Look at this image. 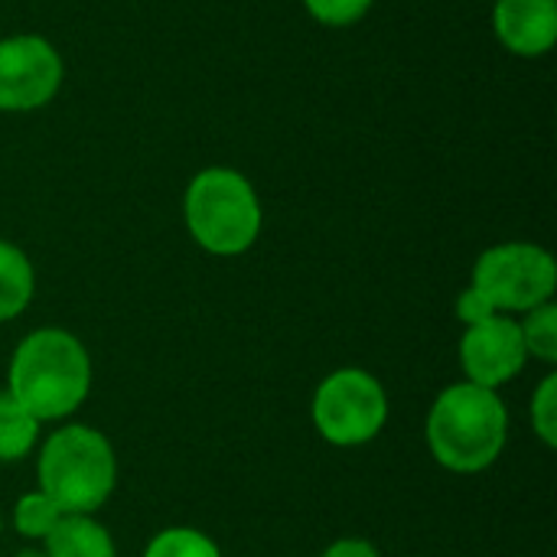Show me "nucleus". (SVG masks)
<instances>
[{"label": "nucleus", "instance_id": "nucleus-13", "mask_svg": "<svg viewBox=\"0 0 557 557\" xmlns=\"http://www.w3.org/2000/svg\"><path fill=\"white\" fill-rule=\"evenodd\" d=\"M522 330V343L529 359H539L545 366L557 362V307L548 300L535 310L525 313V320H519Z\"/></svg>", "mask_w": 557, "mask_h": 557}, {"label": "nucleus", "instance_id": "nucleus-5", "mask_svg": "<svg viewBox=\"0 0 557 557\" xmlns=\"http://www.w3.org/2000/svg\"><path fill=\"white\" fill-rule=\"evenodd\" d=\"M310 414L326 444L362 447L382 434L388 421V395L372 372L346 366L317 385Z\"/></svg>", "mask_w": 557, "mask_h": 557}, {"label": "nucleus", "instance_id": "nucleus-3", "mask_svg": "<svg viewBox=\"0 0 557 557\" xmlns=\"http://www.w3.org/2000/svg\"><path fill=\"white\" fill-rule=\"evenodd\" d=\"M36 476L62 516H95L114 496L117 457L98 428L65 424L39 447Z\"/></svg>", "mask_w": 557, "mask_h": 557}, {"label": "nucleus", "instance_id": "nucleus-4", "mask_svg": "<svg viewBox=\"0 0 557 557\" xmlns=\"http://www.w3.org/2000/svg\"><path fill=\"white\" fill-rule=\"evenodd\" d=\"M183 219L193 242L215 258L245 255L261 235L258 193L228 166H209L193 176L183 196Z\"/></svg>", "mask_w": 557, "mask_h": 557}, {"label": "nucleus", "instance_id": "nucleus-11", "mask_svg": "<svg viewBox=\"0 0 557 557\" xmlns=\"http://www.w3.org/2000/svg\"><path fill=\"white\" fill-rule=\"evenodd\" d=\"M36 294V271L23 248L0 238V323L16 320Z\"/></svg>", "mask_w": 557, "mask_h": 557}, {"label": "nucleus", "instance_id": "nucleus-1", "mask_svg": "<svg viewBox=\"0 0 557 557\" xmlns=\"http://www.w3.org/2000/svg\"><path fill=\"white\" fill-rule=\"evenodd\" d=\"M7 392L39 421H62L91 392V359L78 336L59 326L33 330L10 356Z\"/></svg>", "mask_w": 557, "mask_h": 557}, {"label": "nucleus", "instance_id": "nucleus-15", "mask_svg": "<svg viewBox=\"0 0 557 557\" xmlns=\"http://www.w3.org/2000/svg\"><path fill=\"white\" fill-rule=\"evenodd\" d=\"M144 557H222V552L206 532L173 525V529H163L150 539Z\"/></svg>", "mask_w": 557, "mask_h": 557}, {"label": "nucleus", "instance_id": "nucleus-14", "mask_svg": "<svg viewBox=\"0 0 557 557\" xmlns=\"http://www.w3.org/2000/svg\"><path fill=\"white\" fill-rule=\"evenodd\" d=\"M62 519V509L42 493V490H33V493H23L16 499V509H13V529L29 539V542H42Z\"/></svg>", "mask_w": 557, "mask_h": 557}, {"label": "nucleus", "instance_id": "nucleus-18", "mask_svg": "<svg viewBox=\"0 0 557 557\" xmlns=\"http://www.w3.org/2000/svg\"><path fill=\"white\" fill-rule=\"evenodd\" d=\"M490 317H496V307L470 284L467 290H460V297H457V320L463 323V326H473V323H483V320H490Z\"/></svg>", "mask_w": 557, "mask_h": 557}, {"label": "nucleus", "instance_id": "nucleus-8", "mask_svg": "<svg viewBox=\"0 0 557 557\" xmlns=\"http://www.w3.org/2000/svg\"><path fill=\"white\" fill-rule=\"evenodd\" d=\"M525 362H529V352L522 343V330H519V320H512L509 313H496L483 323L467 326L460 339L463 375L467 382L480 388L499 392L516 375H522Z\"/></svg>", "mask_w": 557, "mask_h": 557}, {"label": "nucleus", "instance_id": "nucleus-17", "mask_svg": "<svg viewBox=\"0 0 557 557\" xmlns=\"http://www.w3.org/2000/svg\"><path fill=\"white\" fill-rule=\"evenodd\" d=\"M375 0H304L307 13L323 26H352L359 23Z\"/></svg>", "mask_w": 557, "mask_h": 557}, {"label": "nucleus", "instance_id": "nucleus-10", "mask_svg": "<svg viewBox=\"0 0 557 557\" xmlns=\"http://www.w3.org/2000/svg\"><path fill=\"white\" fill-rule=\"evenodd\" d=\"M46 557H114V539L95 516H62L42 539Z\"/></svg>", "mask_w": 557, "mask_h": 557}, {"label": "nucleus", "instance_id": "nucleus-16", "mask_svg": "<svg viewBox=\"0 0 557 557\" xmlns=\"http://www.w3.org/2000/svg\"><path fill=\"white\" fill-rule=\"evenodd\" d=\"M532 431L535 437L555 450L557 447V375H545L532 395Z\"/></svg>", "mask_w": 557, "mask_h": 557}, {"label": "nucleus", "instance_id": "nucleus-7", "mask_svg": "<svg viewBox=\"0 0 557 557\" xmlns=\"http://www.w3.org/2000/svg\"><path fill=\"white\" fill-rule=\"evenodd\" d=\"M62 55L42 36L0 39V111H36L62 88Z\"/></svg>", "mask_w": 557, "mask_h": 557}, {"label": "nucleus", "instance_id": "nucleus-6", "mask_svg": "<svg viewBox=\"0 0 557 557\" xmlns=\"http://www.w3.org/2000/svg\"><path fill=\"white\" fill-rule=\"evenodd\" d=\"M470 284L496 307V313H529L555 297L557 264L542 245L506 242L476 258Z\"/></svg>", "mask_w": 557, "mask_h": 557}, {"label": "nucleus", "instance_id": "nucleus-12", "mask_svg": "<svg viewBox=\"0 0 557 557\" xmlns=\"http://www.w3.org/2000/svg\"><path fill=\"white\" fill-rule=\"evenodd\" d=\"M39 428L42 424L10 392H0V463L29 457L39 441Z\"/></svg>", "mask_w": 557, "mask_h": 557}, {"label": "nucleus", "instance_id": "nucleus-9", "mask_svg": "<svg viewBox=\"0 0 557 557\" xmlns=\"http://www.w3.org/2000/svg\"><path fill=\"white\" fill-rule=\"evenodd\" d=\"M493 33L512 55L539 59L557 42V0H496Z\"/></svg>", "mask_w": 557, "mask_h": 557}, {"label": "nucleus", "instance_id": "nucleus-19", "mask_svg": "<svg viewBox=\"0 0 557 557\" xmlns=\"http://www.w3.org/2000/svg\"><path fill=\"white\" fill-rule=\"evenodd\" d=\"M320 557H382V552L366 539H339Z\"/></svg>", "mask_w": 557, "mask_h": 557}, {"label": "nucleus", "instance_id": "nucleus-2", "mask_svg": "<svg viewBox=\"0 0 557 557\" xmlns=\"http://www.w3.org/2000/svg\"><path fill=\"white\" fill-rule=\"evenodd\" d=\"M434 460L460 476L490 470L509 441V411L499 392L480 388L473 382L447 385L431 411L424 428Z\"/></svg>", "mask_w": 557, "mask_h": 557}]
</instances>
